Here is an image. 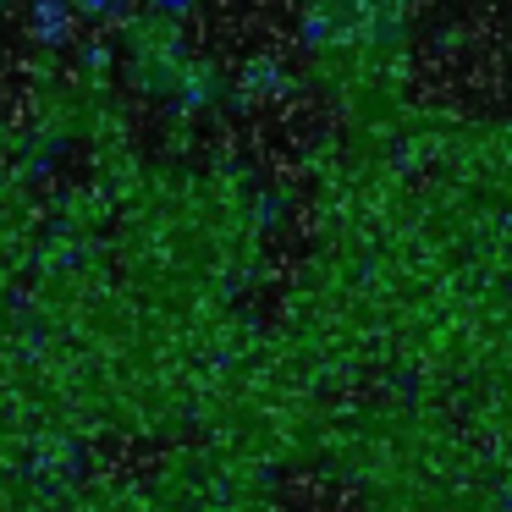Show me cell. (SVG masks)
Masks as SVG:
<instances>
[{
	"instance_id": "obj_1",
	"label": "cell",
	"mask_w": 512,
	"mask_h": 512,
	"mask_svg": "<svg viewBox=\"0 0 512 512\" xmlns=\"http://www.w3.org/2000/svg\"><path fill=\"white\" fill-rule=\"evenodd\" d=\"M204 0H149V17H160V23H182V17H193Z\"/></svg>"
},
{
	"instance_id": "obj_2",
	"label": "cell",
	"mask_w": 512,
	"mask_h": 512,
	"mask_svg": "<svg viewBox=\"0 0 512 512\" xmlns=\"http://www.w3.org/2000/svg\"><path fill=\"white\" fill-rule=\"evenodd\" d=\"M78 17L83 23H116L122 17V0H78Z\"/></svg>"
}]
</instances>
